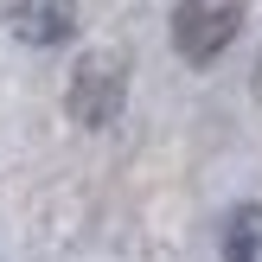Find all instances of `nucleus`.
I'll return each instance as SVG.
<instances>
[{"label":"nucleus","mask_w":262,"mask_h":262,"mask_svg":"<svg viewBox=\"0 0 262 262\" xmlns=\"http://www.w3.org/2000/svg\"><path fill=\"white\" fill-rule=\"evenodd\" d=\"M128 102V58L122 51H83V58L71 64V83H64V115H71L77 128H109L115 115H122Z\"/></svg>","instance_id":"1"},{"label":"nucleus","mask_w":262,"mask_h":262,"mask_svg":"<svg viewBox=\"0 0 262 262\" xmlns=\"http://www.w3.org/2000/svg\"><path fill=\"white\" fill-rule=\"evenodd\" d=\"M243 26V0H179L173 7V51L186 64H217Z\"/></svg>","instance_id":"2"},{"label":"nucleus","mask_w":262,"mask_h":262,"mask_svg":"<svg viewBox=\"0 0 262 262\" xmlns=\"http://www.w3.org/2000/svg\"><path fill=\"white\" fill-rule=\"evenodd\" d=\"M7 26H13L19 45L51 51V45H64V38L77 32V0H13V7H7Z\"/></svg>","instance_id":"3"},{"label":"nucleus","mask_w":262,"mask_h":262,"mask_svg":"<svg viewBox=\"0 0 262 262\" xmlns=\"http://www.w3.org/2000/svg\"><path fill=\"white\" fill-rule=\"evenodd\" d=\"M224 262H262V205H237L224 217Z\"/></svg>","instance_id":"4"}]
</instances>
